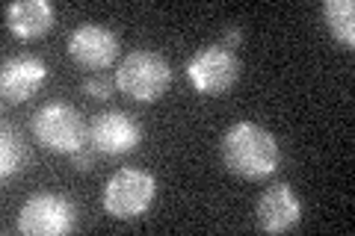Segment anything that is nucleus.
Wrapping results in <instances>:
<instances>
[{"instance_id":"nucleus-1","label":"nucleus","mask_w":355,"mask_h":236,"mask_svg":"<svg viewBox=\"0 0 355 236\" xmlns=\"http://www.w3.org/2000/svg\"><path fill=\"white\" fill-rule=\"evenodd\" d=\"M219 154H222V165L231 174L246 177V181H263L282 163V151L275 136L266 127L254 125V121H234L222 133Z\"/></svg>"},{"instance_id":"nucleus-2","label":"nucleus","mask_w":355,"mask_h":236,"mask_svg":"<svg viewBox=\"0 0 355 236\" xmlns=\"http://www.w3.org/2000/svg\"><path fill=\"white\" fill-rule=\"evenodd\" d=\"M154 195H157V181H154V174L146 172V168L125 165L104 183L101 204L113 219L128 221V219L142 216V212L151 207Z\"/></svg>"},{"instance_id":"nucleus-3","label":"nucleus","mask_w":355,"mask_h":236,"mask_svg":"<svg viewBox=\"0 0 355 236\" xmlns=\"http://www.w3.org/2000/svg\"><path fill=\"white\" fill-rule=\"evenodd\" d=\"M33 136L48 151L74 154L89 142V127L83 125V116L74 107L51 100L33 116Z\"/></svg>"},{"instance_id":"nucleus-4","label":"nucleus","mask_w":355,"mask_h":236,"mask_svg":"<svg viewBox=\"0 0 355 236\" xmlns=\"http://www.w3.org/2000/svg\"><path fill=\"white\" fill-rule=\"evenodd\" d=\"M172 83V69L154 51H130L116 71V86L133 100H157Z\"/></svg>"},{"instance_id":"nucleus-5","label":"nucleus","mask_w":355,"mask_h":236,"mask_svg":"<svg viewBox=\"0 0 355 236\" xmlns=\"http://www.w3.org/2000/svg\"><path fill=\"white\" fill-rule=\"evenodd\" d=\"M77 224V210L65 195L36 192L18 210V233L27 236H62L71 233Z\"/></svg>"},{"instance_id":"nucleus-6","label":"nucleus","mask_w":355,"mask_h":236,"mask_svg":"<svg viewBox=\"0 0 355 236\" xmlns=\"http://www.w3.org/2000/svg\"><path fill=\"white\" fill-rule=\"evenodd\" d=\"M187 77L202 95H222L237 83L240 77V60L225 44H207L196 51L187 62Z\"/></svg>"},{"instance_id":"nucleus-7","label":"nucleus","mask_w":355,"mask_h":236,"mask_svg":"<svg viewBox=\"0 0 355 236\" xmlns=\"http://www.w3.org/2000/svg\"><path fill=\"white\" fill-rule=\"evenodd\" d=\"M139 139H142V130L137 125V118L121 109L101 112V116H95L92 127H89V145L98 154H107V156L130 154L139 145Z\"/></svg>"},{"instance_id":"nucleus-8","label":"nucleus","mask_w":355,"mask_h":236,"mask_svg":"<svg viewBox=\"0 0 355 236\" xmlns=\"http://www.w3.org/2000/svg\"><path fill=\"white\" fill-rule=\"evenodd\" d=\"M69 56L83 69H107L119 56V39L101 24H80L69 36Z\"/></svg>"},{"instance_id":"nucleus-9","label":"nucleus","mask_w":355,"mask_h":236,"mask_svg":"<svg viewBox=\"0 0 355 236\" xmlns=\"http://www.w3.org/2000/svg\"><path fill=\"white\" fill-rule=\"evenodd\" d=\"M258 224L266 233H284L299 224L302 219V204H299L296 192L287 183H272L258 198Z\"/></svg>"},{"instance_id":"nucleus-10","label":"nucleus","mask_w":355,"mask_h":236,"mask_svg":"<svg viewBox=\"0 0 355 236\" xmlns=\"http://www.w3.org/2000/svg\"><path fill=\"white\" fill-rule=\"evenodd\" d=\"M48 77L44 62L36 56H15V60L3 62V71H0V92L3 100L9 104H24L30 95L39 92V86Z\"/></svg>"},{"instance_id":"nucleus-11","label":"nucleus","mask_w":355,"mask_h":236,"mask_svg":"<svg viewBox=\"0 0 355 236\" xmlns=\"http://www.w3.org/2000/svg\"><path fill=\"white\" fill-rule=\"evenodd\" d=\"M53 6L48 0H18L6 6V27L18 39H39L53 27Z\"/></svg>"},{"instance_id":"nucleus-12","label":"nucleus","mask_w":355,"mask_h":236,"mask_svg":"<svg viewBox=\"0 0 355 236\" xmlns=\"http://www.w3.org/2000/svg\"><path fill=\"white\" fill-rule=\"evenodd\" d=\"M320 12H323V21L331 36L343 48H352L355 44V3L352 0H326Z\"/></svg>"},{"instance_id":"nucleus-13","label":"nucleus","mask_w":355,"mask_h":236,"mask_svg":"<svg viewBox=\"0 0 355 236\" xmlns=\"http://www.w3.org/2000/svg\"><path fill=\"white\" fill-rule=\"evenodd\" d=\"M24 165V142L12 127H3V145H0V174L12 177Z\"/></svg>"},{"instance_id":"nucleus-14","label":"nucleus","mask_w":355,"mask_h":236,"mask_svg":"<svg viewBox=\"0 0 355 236\" xmlns=\"http://www.w3.org/2000/svg\"><path fill=\"white\" fill-rule=\"evenodd\" d=\"M113 86H116V80H110L107 74H92L83 80V92L92 98H110L113 95Z\"/></svg>"},{"instance_id":"nucleus-15","label":"nucleus","mask_w":355,"mask_h":236,"mask_svg":"<svg viewBox=\"0 0 355 236\" xmlns=\"http://www.w3.org/2000/svg\"><path fill=\"white\" fill-rule=\"evenodd\" d=\"M95 156H98V151H95L92 145L86 142L80 151H74V154H71V163H74V168H77V172H89V168L95 165Z\"/></svg>"},{"instance_id":"nucleus-16","label":"nucleus","mask_w":355,"mask_h":236,"mask_svg":"<svg viewBox=\"0 0 355 236\" xmlns=\"http://www.w3.org/2000/svg\"><path fill=\"white\" fill-rule=\"evenodd\" d=\"M237 42H240V30H237V27H231V30L225 33V39H222V44H225V48H234Z\"/></svg>"}]
</instances>
